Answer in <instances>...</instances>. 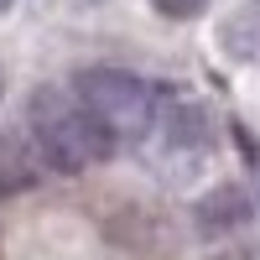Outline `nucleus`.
Segmentation results:
<instances>
[{
    "instance_id": "obj_6",
    "label": "nucleus",
    "mask_w": 260,
    "mask_h": 260,
    "mask_svg": "<svg viewBox=\"0 0 260 260\" xmlns=\"http://www.w3.org/2000/svg\"><path fill=\"white\" fill-rule=\"evenodd\" d=\"M37 182V167L26 156V146H21L11 130H0V203L16 198V192H26Z\"/></svg>"
},
{
    "instance_id": "obj_4",
    "label": "nucleus",
    "mask_w": 260,
    "mask_h": 260,
    "mask_svg": "<svg viewBox=\"0 0 260 260\" xmlns=\"http://www.w3.org/2000/svg\"><path fill=\"white\" fill-rule=\"evenodd\" d=\"M161 136L172 151H198L208 141V115H203V104L198 99H177V104H167V115H161Z\"/></svg>"
},
{
    "instance_id": "obj_3",
    "label": "nucleus",
    "mask_w": 260,
    "mask_h": 260,
    "mask_svg": "<svg viewBox=\"0 0 260 260\" xmlns=\"http://www.w3.org/2000/svg\"><path fill=\"white\" fill-rule=\"evenodd\" d=\"M250 213H255L250 192L240 182H224V187H208L203 198H198L192 224H198V234H208V240H224V234H234V229L250 224Z\"/></svg>"
},
{
    "instance_id": "obj_2",
    "label": "nucleus",
    "mask_w": 260,
    "mask_h": 260,
    "mask_svg": "<svg viewBox=\"0 0 260 260\" xmlns=\"http://www.w3.org/2000/svg\"><path fill=\"white\" fill-rule=\"evenodd\" d=\"M73 94L78 104L89 110V120L110 136L115 146H130V141H146L151 130H156V94H151V83L125 73V68H78L73 73Z\"/></svg>"
},
{
    "instance_id": "obj_5",
    "label": "nucleus",
    "mask_w": 260,
    "mask_h": 260,
    "mask_svg": "<svg viewBox=\"0 0 260 260\" xmlns=\"http://www.w3.org/2000/svg\"><path fill=\"white\" fill-rule=\"evenodd\" d=\"M219 47H224L234 62H245V68H255V62H260V11H255V6L224 16V26H219Z\"/></svg>"
},
{
    "instance_id": "obj_7",
    "label": "nucleus",
    "mask_w": 260,
    "mask_h": 260,
    "mask_svg": "<svg viewBox=\"0 0 260 260\" xmlns=\"http://www.w3.org/2000/svg\"><path fill=\"white\" fill-rule=\"evenodd\" d=\"M167 21H192V16H203L208 11V0H151Z\"/></svg>"
},
{
    "instance_id": "obj_8",
    "label": "nucleus",
    "mask_w": 260,
    "mask_h": 260,
    "mask_svg": "<svg viewBox=\"0 0 260 260\" xmlns=\"http://www.w3.org/2000/svg\"><path fill=\"white\" fill-rule=\"evenodd\" d=\"M6 11H11V0H0V16H6Z\"/></svg>"
},
{
    "instance_id": "obj_1",
    "label": "nucleus",
    "mask_w": 260,
    "mask_h": 260,
    "mask_svg": "<svg viewBox=\"0 0 260 260\" xmlns=\"http://www.w3.org/2000/svg\"><path fill=\"white\" fill-rule=\"evenodd\" d=\"M26 125H31V141L42 151V161L52 172H83L94 167L99 156H110L115 141L89 120V110L78 104V94H62L57 83H42L26 99Z\"/></svg>"
}]
</instances>
